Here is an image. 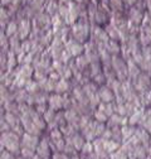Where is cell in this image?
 Instances as JSON below:
<instances>
[{
	"label": "cell",
	"mask_w": 151,
	"mask_h": 159,
	"mask_svg": "<svg viewBox=\"0 0 151 159\" xmlns=\"http://www.w3.org/2000/svg\"><path fill=\"white\" fill-rule=\"evenodd\" d=\"M64 47H66V49L71 53V56H72L73 58H77V57L82 56V54L84 53V46H83L82 43H80L78 41H76L73 37H71V38L68 39V42L64 44Z\"/></svg>",
	"instance_id": "52a82bcc"
},
{
	"label": "cell",
	"mask_w": 151,
	"mask_h": 159,
	"mask_svg": "<svg viewBox=\"0 0 151 159\" xmlns=\"http://www.w3.org/2000/svg\"><path fill=\"white\" fill-rule=\"evenodd\" d=\"M64 27H68V25L64 23V20L61 18L59 14H55L54 16H52V30H53L54 35L58 34Z\"/></svg>",
	"instance_id": "d6986e66"
},
{
	"label": "cell",
	"mask_w": 151,
	"mask_h": 159,
	"mask_svg": "<svg viewBox=\"0 0 151 159\" xmlns=\"http://www.w3.org/2000/svg\"><path fill=\"white\" fill-rule=\"evenodd\" d=\"M30 3H32V0H22V4H24V5L25 4H30Z\"/></svg>",
	"instance_id": "bcb514c9"
},
{
	"label": "cell",
	"mask_w": 151,
	"mask_h": 159,
	"mask_svg": "<svg viewBox=\"0 0 151 159\" xmlns=\"http://www.w3.org/2000/svg\"><path fill=\"white\" fill-rule=\"evenodd\" d=\"M0 48L2 52H9V37L5 32H0Z\"/></svg>",
	"instance_id": "1f68e13d"
},
{
	"label": "cell",
	"mask_w": 151,
	"mask_h": 159,
	"mask_svg": "<svg viewBox=\"0 0 151 159\" xmlns=\"http://www.w3.org/2000/svg\"><path fill=\"white\" fill-rule=\"evenodd\" d=\"M106 49L110 52L111 56H121V43L117 41L110 39V42L106 46Z\"/></svg>",
	"instance_id": "cb8c5ba5"
},
{
	"label": "cell",
	"mask_w": 151,
	"mask_h": 159,
	"mask_svg": "<svg viewBox=\"0 0 151 159\" xmlns=\"http://www.w3.org/2000/svg\"><path fill=\"white\" fill-rule=\"evenodd\" d=\"M5 34L9 38L18 34V20L16 19H11V20L8 23V25L5 27Z\"/></svg>",
	"instance_id": "f546056e"
},
{
	"label": "cell",
	"mask_w": 151,
	"mask_h": 159,
	"mask_svg": "<svg viewBox=\"0 0 151 159\" xmlns=\"http://www.w3.org/2000/svg\"><path fill=\"white\" fill-rule=\"evenodd\" d=\"M9 51L15 53L16 56L20 53V51H22V41H20V38H19L18 34H15V35L9 38Z\"/></svg>",
	"instance_id": "ffe728a7"
},
{
	"label": "cell",
	"mask_w": 151,
	"mask_h": 159,
	"mask_svg": "<svg viewBox=\"0 0 151 159\" xmlns=\"http://www.w3.org/2000/svg\"><path fill=\"white\" fill-rule=\"evenodd\" d=\"M121 131H122V138H123V143L130 140V139L135 135V131H136V126H132L130 124L125 125L121 128Z\"/></svg>",
	"instance_id": "4316f807"
},
{
	"label": "cell",
	"mask_w": 151,
	"mask_h": 159,
	"mask_svg": "<svg viewBox=\"0 0 151 159\" xmlns=\"http://www.w3.org/2000/svg\"><path fill=\"white\" fill-rule=\"evenodd\" d=\"M122 2H123V5L127 10L136 7V4H137V0H122Z\"/></svg>",
	"instance_id": "ab89813d"
},
{
	"label": "cell",
	"mask_w": 151,
	"mask_h": 159,
	"mask_svg": "<svg viewBox=\"0 0 151 159\" xmlns=\"http://www.w3.org/2000/svg\"><path fill=\"white\" fill-rule=\"evenodd\" d=\"M98 96L101 98V101L105 104H112V102L116 101L115 93H113V91L107 85H103L98 89Z\"/></svg>",
	"instance_id": "8fae6325"
},
{
	"label": "cell",
	"mask_w": 151,
	"mask_h": 159,
	"mask_svg": "<svg viewBox=\"0 0 151 159\" xmlns=\"http://www.w3.org/2000/svg\"><path fill=\"white\" fill-rule=\"evenodd\" d=\"M127 70H128V80H131V81H135L142 73V70L140 68V66L132 58H130L127 61Z\"/></svg>",
	"instance_id": "2e32d148"
},
{
	"label": "cell",
	"mask_w": 151,
	"mask_h": 159,
	"mask_svg": "<svg viewBox=\"0 0 151 159\" xmlns=\"http://www.w3.org/2000/svg\"><path fill=\"white\" fill-rule=\"evenodd\" d=\"M18 20V35L20 38V41H25L29 39L30 33H32V19L29 18H22L16 19Z\"/></svg>",
	"instance_id": "5b68a950"
},
{
	"label": "cell",
	"mask_w": 151,
	"mask_h": 159,
	"mask_svg": "<svg viewBox=\"0 0 151 159\" xmlns=\"http://www.w3.org/2000/svg\"><path fill=\"white\" fill-rule=\"evenodd\" d=\"M110 7L112 11H123V2L122 0H110Z\"/></svg>",
	"instance_id": "d6a6232c"
},
{
	"label": "cell",
	"mask_w": 151,
	"mask_h": 159,
	"mask_svg": "<svg viewBox=\"0 0 151 159\" xmlns=\"http://www.w3.org/2000/svg\"><path fill=\"white\" fill-rule=\"evenodd\" d=\"M142 27H149L151 28V14L146 10L145 11V15H144V20H142Z\"/></svg>",
	"instance_id": "f35d334b"
},
{
	"label": "cell",
	"mask_w": 151,
	"mask_h": 159,
	"mask_svg": "<svg viewBox=\"0 0 151 159\" xmlns=\"http://www.w3.org/2000/svg\"><path fill=\"white\" fill-rule=\"evenodd\" d=\"M73 59V57L71 56V53L67 51V49H64L63 52H62V56H61V61L64 63V65H69V62Z\"/></svg>",
	"instance_id": "74e56055"
},
{
	"label": "cell",
	"mask_w": 151,
	"mask_h": 159,
	"mask_svg": "<svg viewBox=\"0 0 151 159\" xmlns=\"http://www.w3.org/2000/svg\"><path fill=\"white\" fill-rule=\"evenodd\" d=\"M37 155L41 157L43 159H52L53 157V149L50 145V140L49 139H41V143L37 148Z\"/></svg>",
	"instance_id": "ba28073f"
},
{
	"label": "cell",
	"mask_w": 151,
	"mask_h": 159,
	"mask_svg": "<svg viewBox=\"0 0 151 159\" xmlns=\"http://www.w3.org/2000/svg\"><path fill=\"white\" fill-rule=\"evenodd\" d=\"M103 147H105L106 152L111 155L112 153L117 152L121 148V143H119L116 140H112V139H103Z\"/></svg>",
	"instance_id": "7402d4cb"
},
{
	"label": "cell",
	"mask_w": 151,
	"mask_h": 159,
	"mask_svg": "<svg viewBox=\"0 0 151 159\" xmlns=\"http://www.w3.org/2000/svg\"><path fill=\"white\" fill-rule=\"evenodd\" d=\"M11 2H14V0H2V7H5L6 8Z\"/></svg>",
	"instance_id": "ee69618b"
},
{
	"label": "cell",
	"mask_w": 151,
	"mask_h": 159,
	"mask_svg": "<svg viewBox=\"0 0 151 159\" xmlns=\"http://www.w3.org/2000/svg\"><path fill=\"white\" fill-rule=\"evenodd\" d=\"M64 116H66V120L67 124L74 126L76 129L80 130V120H81V115L77 112V110L74 109H68L64 110Z\"/></svg>",
	"instance_id": "4fadbf2b"
},
{
	"label": "cell",
	"mask_w": 151,
	"mask_h": 159,
	"mask_svg": "<svg viewBox=\"0 0 151 159\" xmlns=\"http://www.w3.org/2000/svg\"><path fill=\"white\" fill-rule=\"evenodd\" d=\"M73 0H59V4H69V3H72Z\"/></svg>",
	"instance_id": "f6af8a7d"
},
{
	"label": "cell",
	"mask_w": 151,
	"mask_h": 159,
	"mask_svg": "<svg viewBox=\"0 0 151 159\" xmlns=\"http://www.w3.org/2000/svg\"><path fill=\"white\" fill-rule=\"evenodd\" d=\"M55 115H57V111H54V110H52V109H48V110H47V111L44 112L43 117H44V120H45L47 125L54 121V119H55Z\"/></svg>",
	"instance_id": "e575fe53"
},
{
	"label": "cell",
	"mask_w": 151,
	"mask_h": 159,
	"mask_svg": "<svg viewBox=\"0 0 151 159\" xmlns=\"http://www.w3.org/2000/svg\"><path fill=\"white\" fill-rule=\"evenodd\" d=\"M18 58H16V54L13 53L11 51L8 52V62H6V71L8 72H11L14 70H16L18 67Z\"/></svg>",
	"instance_id": "484cf974"
},
{
	"label": "cell",
	"mask_w": 151,
	"mask_h": 159,
	"mask_svg": "<svg viewBox=\"0 0 151 159\" xmlns=\"http://www.w3.org/2000/svg\"><path fill=\"white\" fill-rule=\"evenodd\" d=\"M83 87V91H84V93L87 95V97L89 98L91 96H93V95H96L97 92H98V85H96L93 81H89L88 84H86L84 86H82Z\"/></svg>",
	"instance_id": "83f0119b"
},
{
	"label": "cell",
	"mask_w": 151,
	"mask_h": 159,
	"mask_svg": "<svg viewBox=\"0 0 151 159\" xmlns=\"http://www.w3.org/2000/svg\"><path fill=\"white\" fill-rule=\"evenodd\" d=\"M91 39L96 43L98 47L100 46H107V43L110 42V37L106 33L105 28H102L101 25L97 24H92V33H91Z\"/></svg>",
	"instance_id": "277c9868"
},
{
	"label": "cell",
	"mask_w": 151,
	"mask_h": 159,
	"mask_svg": "<svg viewBox=\"0 0 151 159\" xmlns=\"http://www.w3.org/2000/svg\"><path fill=\"white\" fill-rule=\"evenodd\" d=\"M2 148L3 150H8L9 153L16 155H20L22 152V136H19L14 131L2 133Z\"/></svg>",
	"instance_id": "7a4b0ae2"
},
{
	"label": "cell",
	"mask_w": 151,
	"mask_h": 159,
	"mask_svg": "<svg viewBox=\"0 0 151 159\" xmlns=\"http://www.w3.org/2000/svg\"><path fill=\"white\" fill-rule=\"evenodd\" d=\"M150 148H151V136H150Z\"/></svg>",
	"instance_id": "7dc6e473"
},
{
	"label": "cell",
	"mask_w": 151,
	"mask_h": 159,
	"mask_svg": "<svg viewBox=\"0 0 151 159\" xmlns=\"http://www.w3.org/2000/svg\"><path fill=\"white\" fill-rule=\"evenodd\" d=\"M59 10V2H55V0H48V3L45 5V13L52 18L55 14H58Z\"/></svg>",
	"instance_id": "d4e9b609"
},
{
	"label": "cell",
	"mask_w": 151,
	"mask_h": 159,
	"mask_svg": "<svg viewBox=\"0 0 151 159\" xmlns=\"http://www.w3.org/2000/svg\"><path fill=\"white\" fill-rule=\"evenodd\" d=\"M110 159H130V155L127 154L126 150H123L122 148H120L117 152L112 153L110 155Z\"/></svg>",
	"instance_id": "836d02e7"
},
{
	"label": "cell",
	"mask_w": 151,
	"mask_h": 159,
	"mask_svg": "<svg viewBox=\"0 0 151 159\" xmlns=\"http://www.w3.org/2000/svg\"><path fill=\"white\" fill-rule=\"evenodd\" d=\"M91 33H92V24L88 18H80V20L71 27L72 37L82 44H84L91 39Z\"/></svg>",
	"instance_id": "6da1fadb"
},
{
	"label": "cell",
	"mask_w": 151,
	"mask_h": 159,
	"mask_svg": "<svg viewBox=\"0 0 151 159\" xmlns=\"http://www.w3.org/2000/svg\"><path fill=\"white\" fill-rule=\"evenodd\" d=\"M68 8H69V27H72L80 20L81 14H82V9L78 7V4L76 3L74 0L68 4Z\"/></svg>",
	"instance_id": "7c38bea8"
},
{
	"label": "cell",
	"mask_w": 151,
	"mask_h": 159,
	"mask_svg": "<svg viewBox=\"0 0 151 159\" xmlns=\"http://www.w3.org/2000/svg\"><path fill=\"white\" fill-rule=\"evenodd\" d=\"M112 70L116 75V78L121 82L128 80V70L127 62L121 56H112Z\"/></svg>",
	"instance_id": "3957f363"
},
{
	"label": "cell",
	"mask_w": 151,
	"mask_h": 159,
	"mask_svg": "<svg viewBox=\"0 0 151 159\" xmlns=\"http://www.w3.org/2000/svg\"><path fill=\"white\" fill-rule=\"evenodd\" d=\"M58 14L61 15V18L64 20V23L69 27V8H68L67 4H59Z\"/></svg>",
	"instance_id": "4dcf8cb0"
},
{
	"label": "cell",
	"mask_w": 151,
	"mask_h": 159,
	"mask_svg": "<svg viewBox=\"0 0 151 159\" xmlns=\"http://www.w3.org/2000/svg\"><path fill=\"white\" fill-rule=\"evenodd\" d=\"M39 143H41V139L37 135L24 133V135L22 136V148H27V149L37 152V148L39 145Z\"/></svg>",
	"instance_id": "9c48e42d"
},
{
	"label": "cell",
	"mask_w": 151,
	"mask_h": 159,
	"mask_svg": "<svg viewBox=\"0 0 151 159\" xmlns=\"http://www.w3.org/2000/svg\"><path fill=\"white\" fill-rule=\"evenodd\" d=\"M139 126L144 128L146 131H149V133L151 134V116H147V115L145 114V116H144V119H142V121H141V124H140Z\"/></svg>",
	"instance_id": "8d00e7d4"
},
{
	"label": "cell",
	"mask_w": 151,
	"mask_h": 159,
	"mask_svg": "<svg viewBox=\"0 0 151 159\" xmlns=\"http://www.w3.org/2000/svg\"><path fill=\"white\" fill-rule=\"evenodd\" d=\"M92 153H94L93 144H92V142H87V143L84 144V147L82 148L81 154H82L83 157H88V155H89V154H92Z\"/></svg>",
	"instance_id": "d590c367"
},
{
	"label": "cell",
	"mask_w": 151,
	"mask_h": 159,
	"mask_svg": "<svg viewBox=\"0 0 151 159\" xmlns=\"http://www.w3.org/2000/svg\"><path fill=\"white\" fill-rule=\"evenodd\" d=\"M52 159H69V157H68L67 154H64V153L55 152V153H53V157H52Z\"/></svg>",
	"instance_id": "b9f144b4"
},
{
	"label": "cell",
	"mask_w": 151,
	"mask_h": 159,
	"mask_svg": "<svg viewBox=\"0 0 151 159\" xmlns=\"http://www.w3.org/2000/svg\"><path fill=\"white\" fill-rule=\"evenodd\" d=\"M145 111H146L145 107H140V109H137L134 114H132V115L128 117V124L132 125V126L140 125L141 121H142V119H144V116H145Z\"/></svg>",
	"instance_id": "ac0fdd59"
},
{
	"label": "cell",
	"mask_w": 151,
	"mask_h": 159,
	"mask_svg": "<svg viewBox=\"0 0 151 159\" xmlns=\"http://www.w3.org/2000/svg\"><path fill=\"white\" fill-rule=\"evenodd\" d=\"M144 15H145V11L140 10L137 7H134V8L127 10V19L139 27H141V24H142Z\"/></svg>",
	"instance_id": "30bf717a"
},
{
	"label": "cell",
	"mask_w": 151,
	"mask_h": 159,
	"mask_svg": "<svg viewBox=\"0 0 151 159\" xmlns=\"http://www.w3.org/2000/svg\"><path fill=\"white\" fill-rule=\"evenodd\" d=\"M25 90H27V92L29 93V95H34V93H37V92H39V91H42L41 90V86H39V84H38L34 78H32V80H29V81L27 82V85H25V87H24Z\"/></svg>",
	"instance_id": "f1b7e54d"
},
{
	"label": "cell",
	"mask_w": 151,
	"mask_h": 159,
	"mask_svg": "<svg viewBox=\"0 0 151 159\" xmlns=\"http://www.w3.org/2000/svg\"><path fill=\"white\" fill-rule=\"evenodd\" d=\"M66 142H67L68 144H71L76 150L80 152V153H81L82 148L84 147V144L87 143V140L83 138V135H82L81 133H77V134H74L73 136H71V138L66 139Z\"/></svg>",
	"instance_id": "9a60e30c"
},
{
	"label": "cell",
	"mask_w": 151,
	"mask_h": 159,
	"mask_svg": "<svg viewBox=\"0 0 151 159\" xmlns=\"http://www.w3.org/2000/svg\"><path fill=\"white\" fill-rule=\"evenodd\" d=\"M72 85H71V81H68V80H63L61 78L58 82H57L55 85V93H59V95H64L67 93L69 90H71Z\"/></svg>",
	"instance_id": "44dd1931"
},
{
	"label": "cell",
	"mask_w": 151,
	"mask_h": 159,
	"mask_svg": "<svg viewBox=\"0 0 151 159\" xmlns=\"http://www.w3.org/2000/svg\"><path fill=\"white\" fill-rule=\"evenodd\" d=\"M132 84H134V87L137 91V93H144L151 90V77L146 72H142L135 81H132Z\"/></svg>",
	"instance_id": "8992f818"
},
{
	"label": "cell",
	"mask_w": 151,
	"mask_h": 159,
	"mask_svg": "<svg viewBox=\"0 0 151 159\" xmlns=\"http://www.w3.org/2000/svg\"><path fill=\"white\" fill-rule=\"evenodd\" d=\"M130 159H136V158H130Z\"/></svg>",
	"instance_id": "c3c4849f"
},
{
	"label": "cell",
	"mask_w": 151,
	"mask_h": 159,
	"mask_svg": "<svg viewBox=\"0 0 151 159\" xmlns=\"http://www.w3.org/2000/svg\"><path fill=\"white\" fill-rule=\"evenodd\" d=\"M144 3L146 4V10L151 14V0H144Z\"/></svg>",
	"instance_id": "7bdbcfd3"
},
{
	"label": "cell",
	"mask_w": 151,
	"mask_h": 159,
	"mask_svg": "<svg viewBox=\"0 0 151 159\" xmlns=\"http://www.w3.org/2000/svg\"><path fill=\"white\" fill-rule=\"evenodd\" d=\"M74 63H76V67H77L78 71H81V72L87 71L89 68V65H91L89 61H88V58L84 56V53L82 56L77 57V58H74Z\"/></svg>",
	"instance_id": "603a6c76"
},
{
	"label": "cell",
	"mask_w": 151,
	"mask_h": 159,
	"mask_svg": "<svg viewBox=\"0 0 151 159\" xmlns=\"http://www.w3.org/2000/svg\"><path fill=\"white\" fill-rule=\"evenodd\" d=\"M2 159H18L14 154L9 153L8 150H2Z\"/></svg>",
	"instance_id": "60d3db41"
},
{
	"label": "cell",
	"mask_w": 151,
	"mask_h": 159,
	"mask_svg": "<svg viewBox=\"0 0 151 159\" xmlns=\"http://www.w3.org/2000/svg\"><path fill=\"white\" fill-rule=\"evenodd\" d=\"M128 124V117H126V116H121V115H119V114H113L110 119H108V121L106 123V126L108 128V129H111V128H116V126H120V128H122V126H125V125H127Z\"/></svg>",
	"instance_id": "5bb4252c"
},
{
	"label": "cell",
	"mask_w": 151,
	"mask_h": 159,
	"mask_svg": "<svg viewBox=\"0 0 151 159\" xmlns=\"http://www.w3.org/2000/svg\"><path fill=\"white\" fill-rule=\"evenodd\" d=\"M55 2H59V0H55Z\"/></svg>",
	"instance_id": "681fc988"
},
{
	"label": "cell",
	"mask_w": 151,
	"mask_h": 159,
	"mask_svg": "<svg viewBox=\"0 0 151 159\" xmlns=\"http://www.w3.org/2000/svg\"><path fill=\"white\" fill-rule=\"evenodd\" d=\"M135 136L137 138V140L140 142L141 145H144L146 148H150V136H151V134L149 131H146L141 126H137L136 131H135Z\"/></svg>",
	"instance_id": "e0dca14e"
}]
</instances>
